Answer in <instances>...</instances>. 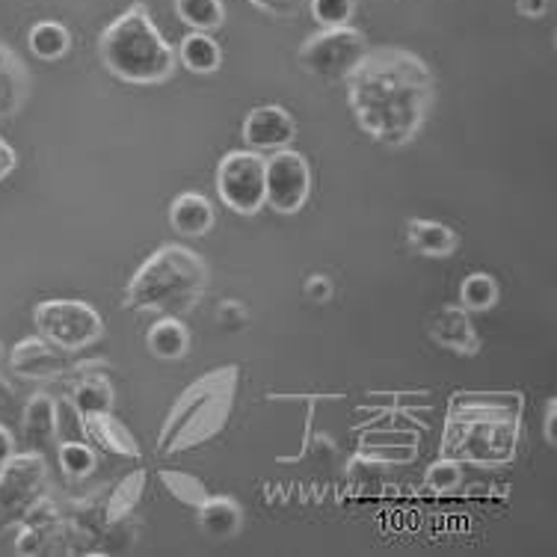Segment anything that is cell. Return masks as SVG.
I'll return each mask as SVG.
<instances>
[{"label":"cell","instance_id":"1","mask_svg":"<svg viewBox=\"0 0 557 557\" xmlns=\"http://www.w3.org/2000/svg\"><path fill=\"white\" fill-rule=\"evenodd\" d=\"M433 98L430 65L404 48H368L347 77V101L359 128L388 149H404L421 134Z\"/></svg>","mask_w":557,"mask_h":557},{"label":"cell","instance_id":"2","mask_svg":"<svg viewBox=\"0 0 557 557\" xmlns=\"http://www.w3.org/2000/svg\"><path fill=\"white\" fill-rule=\"evenodd\" d=\"M522 407L525 397L519 392H457L445 412L442 457L478 469H498L513 462L525 430Z\"/></svg>","mask_w":557,"mask_h":557},{"label":"cell","instance_id":"3","mask_svg":"<svg viewBox=\"0 0 557 557\" xmlns=\"http://www.w3.org/2000/svg\"><path fill=\"white\" fill-rule=\"evenodd\" d=\"M237 386H240L237 364H223L194 380L163 418L158 442H154L158 454L175 457V454L202 448L205 442L216 440L232 421Z\"/></svg>","mask_w":557,"mask_h":557},{"label":"cell","instance_id":"4","mask_svg":"<svg viewBox=\"0 0 557 557\" xmlns=\"http://www.w3.org/2000/svg\"><path fill=\"white\" fill-rule=\"evenodd\" d=\"M98 57L110 75L131 86L166 84L178 65L175 48L163 39L158 24L151 22L149 7L139 0L104 27Z\"/></svg>","mask_w":557,"mask_h":557},{"label":"cell","instance_id":"5","mask_svg":"<svg viewBox=\"0 0 557 557\" xmlns=\"http://www.w3.org/2000/svg\"><path fill=\"white\" fill-rule=\"evenodd\" d=\"M208 288V264L194 249L163 244L131 276L122 306L128 311L182 318Z\"/></svg>","mask_w":557,"mask_h":557},{"label":"cell","instance_id":"6","mask_svg":"<svg viewBox=\"0 0 557 557\" xmlns=\"http://www.w3.org/2000/svg\"><path fill=\"white\" fill-rule=\"evenodd\" d=\"M364 54H368V39L356 27L344 24V27H321V33H314L300 45L297 60L309 75L335 84V81H347Z\"/></svg>","mask_w":557,"mask_h":557},{"label":"cell","instance_id":"7","mask_svg":"<svg viewBox=\"0 0 557 557\" xmlns=\"http://www.w3.org/2000/svg\"><path fill=\"white\" fill-rule=\"evenodd\" d=\"M33 323L36 335L72 354L92 347L104 335V318L81 300H42L33 309Z\"/></svg>","mask_w":557,"mask_h":557},{"label":"cell","instance_id":"8","mask_svg":"<svg viewBox=\"0 0 557 557\" xmlns=\"http://www.w3.org/2000/svg\"><path fill=\"white\" fill-rule=\"evenodd\" d=\"M216 194L228 211L256 216L264 208V154L252 149L228 151L216 166Z\"/></svg>","mask_w":557,"mask_h":557},{"label":"cell","instance_id":"9","mask_svg":"<svg viewBox=\"0 0 557 557\" xmlns=\"http://www.w3.org/2000/svg\"><path fill=\"white\" fill-rule=\"evenodd\" d=\"M48 493V462L42 450H15L0 466V522H18L36 498Z\"/></svg>","mask_w":557,"mask_h":557},{"label":"cell","instance_id":"10","mask_svg":"<svg viewBox=\"0 0 557 557\" xmlns=\"http://www.w3.org/2000/svg\"><path fill=\"white\" fill-rule=\"evenodd\" d=\"M311 194V166L300 151L278 149L264 158V205L276 214H297Z\"/></svg>","mask_w":557,"mask_h":557},{"label":"cell","instance_id":"11","mask_svg":"<svg viewBox=\"0 0 557 557\" xmlns=\"http://www.w3.org/2000/svg\"><path fill=\"white\" fill-rule=\"evenodd\" d=\"M86 359H77L72 350L45 342L42 335H27L7 356V368L22 380L51 383V380H75L86 368Z\"/></svg>","mask_w":557,"mask_h":557},{"label":"cell","instance_id":"12","mask_svg":"<svg viewBox=\"0 0 557 557\" xmlns=\"http://www.w3.org/2000/svg\"><path fill=\"white\" fill-rule=\"evenodd\" d=\"M15 555H57L69 552V531H65L63 507L45 493L42 498L27 507L18 519V534H15Z\"/></svg>","mask_w":557,"mask_h":557},{"label":"cell","instance_id":"13","mask_svg":"<svg viewBox=\"0 0 557 557\" xmlns=\"http://www.w3.org/2000/svg\"><path fill=\"white\" fill-rule=\"evenodd\" d=\"M297 139V122L288 110L278 104H261L249 110L244 119V143L252 151H278L288 149Z\"/></svg>","mask_w":557,"mask_h":557},{"label":"cell","instance_id":"14","mask_svg":"<svg viewBox=\"0 0 557 557\" xmlns=\"http://www.w3.org/2000/svg\"><path fill=\"white\" fill-rule=\"evenodd\" d=\"M428 333L433 342L457 356L481 354V335L474 330L472 314L462 306H442L428 323Z\"/></svg>","mask_w":557,"mask_h":557},{"label":"cell","instance_id":"15","mask_svg":"<svg viewBox=\"0 0 557 557\" xmlns=\"http://www.w3.org/2000/svg\"><path fill=\"white\" fill-rule=\"evenodd\" d=\"M81 418V430L89 440V445H96L110 457H119V460H139V445L137 440L131 436V430L119 421L116 416L110 412H92V416H77Z\"/></svg>","mask_w":557,"mask_h":557},{"label":"cell","instance_id":"16","mask_svg":"<svg viewBox=\"0 0 557 557\" xmlns=\"http://www.w3.org/2000/svg\"><path fill=\"white\" fill-rule=\"evenodd\" d=\"M108 362L89 359L84 371L69 380L72 383V407L77 416H92V412H110L113 409V383L108 380Z\"/></svg>","mask_w":557,"mask_h":557},{"label":"cell","instance_id":"17","mask_svg":"<svg viewBox=\"0 0 557 557\" xmlns=\"http://www.w3.org/2000/svg\"><path fill=\"white\" fill-rule=\"evenodd\" d=\"M22 436L30 442L33 450H45L60 436V404L48 392H36L24 404Z\"/></svg>","mask_w":557,"mask_h":557},{"label":"cell","instance_id":"18","mask_svg":"<svg viewBox=\"0 0 557 557\" xmlns=\"http://www.w3.org/2000/svg\"><path fill=\"white\" fill-rule=\"evenodd\" d=\"M30 96V72L10 45L0 42V122L15 116Z\"/></svg>","mask_w":557,"mask_h":557},{"label":"cell","instance_id":"19","mask_svg":"<svg viewBox=\"0 0 557 557\" xmlns=\"http://www.w3.org/2000/svg\"><path fill=\"white\" fill-rule=\"evenodd\" d=\"M170 223L172 228L184 237H202L214 228V205L208 202L202 194H178L170 205Z\"/></svg>","mask_w":557,"mask_h":557},{"label":"cell","instance_id":"20","mask_svg":"<svg viewBox=\"0 0 557 557\" xmlns=\"http://www.w3.org/2000/svg\"><path fill=\"white\" fill-rule=\"evenodd\" d=\"M146 347L161 362H178L190 350V330L182 318L158 314V321L151 323L149 333H146Z\"/></svg>","mask_w":557,"mask_h":557},{"label":"cell","instance_id":"21","mask_svg":"<svg viewBox=\"0 0 557 557\" xmlns=\"http://www.w3.org/2000/svg\"><path fill=\"white\" fill-rule=\"evenodd\" d=\"M416 450V433H383V430H368L359 445V454L374 462H409Z\"/></svg>","mask_w":557,"mask_h":557},{"label":"cell","instance_id":"22","mask_svg":"<svg viewBox=\"0 0 557 557\" xmlns=\"http://www.w3.org/2000/svg\"><path fill=\"white\" fill-rule=\"evenodd\" d=\"M146 481H149V474L143 472V469L125 474V478L113 486V493L108 495V502L101 504V522L108 528L122 525V522L137 510L139 498L146 493Z\"/></svg>","mask_w":557,"mask_h":557},{"label":"cell","instance_id":"23","mask_svg":"<svg viewBox=\"0 0 557 557\" xmlns=\"http://www.w3.org/2000/svg\"><path fill=\"white\" fill-rule=\"evenodd\" d=\"M407 240L416 252L430 258L450 256V252L457 249V244H460L457 232H454L450 225L436 223V220H409Z\"/></svg>","mask_w":557,"mask_h":557},{"label":"cell","instance_id":"24","mask_svg":"<svg viewBox=\"0 0 557 557\" xmlns=\"http://www.w3.org/2000/svg\"><path fill=\"white\" fill-rule=\"evenodd\" d=\"M199 525L211 536H235L244 525V510L228 495H208L199 507Z\"/></svg>","mask_w":557,"mask_h":557},{"label":"cell","instance_id":"25","mask_svg":"<svg viewBox=\"0 0 557 557\" xmlns=\"http://www.w3.org/2000/svg\"><path fill=\"white\" fill-rule=\"evenodd\" d=\"M178 60L187 72L194 75H214L216 69L223 65V48L216 45V39L211 33H187L182 39V51H178Z\"/></svg>","mask_w":557,"mask_h":557},{"label":"cell","instance_id":"26","mask_svg":"<svg viewBox=\"0 0 557 557\" xmlns=\"http://www.w3.org/2000/svg\"><path fill=\"white\" fill-rule=\"evenodd\" d=\"M27 48H30L33 57H39L45 63H54V60H63L72 48V33L69 27L60 22H36L27 33Z\"/></svg>","mask_w":557,"mask_h":557},{"label":"cell","instance_id":"27","mask_svg":"<svg viewBox=\"0 0 557 557\" xmlns=\"http://www.w3.org/2000/svg\"><path fill=\"white\" fill-rule=\"evenodd\" d=\"M172 10L178 22L199 33L220 30L225 22L223 0H172Z\"/></svg>","mask_w":557,"mask_h":557},{"label":"cell","instance_id":"28","mask_svg":"<svg viewBox=\"0 0 557 557\" xmlns=\"http://www.w3.org/2000/svg\"><path fill=\"white\" fill-rule=\"evenodd\" d=\"M57 460H60V469L69 481H86L89 474L96 472L98 457L96 448L89 442L65 440L57 445Z\"/></svg>","mask_w":557,"mask_h":557},{"label":"cell","instance_id":"29","mask_svg":"<svg viewBox=\"0 0 557 557\" xmlns=\"http://www.w3.org/2000/svg\"><path fill=\"white\" fill-rule=\"evenodd\" d=\"M498 282L490 273H469L460 282V306L466 311H490L498 302Z\"/></svg>","mask_w":557,"mask_h":557},{"label":"cell","instance_id":"30","mask_svg":"<svg viewBox=\"0 0 557 557\" xmlns=\"http://www.w3.org/2000/svg\"><path fill=\"white\" fill-rule=\"evenodd\" d=\"M161 483L166 486V493L175 498V502H182L184 507H202L205 498H208V490H205V483L199 478L187 472H175V469H161L158 472Z\"/></svg>","mask_w":557,"mask_h":557},{"label":"cell","instance_id":"31","mask_svg":"<svg viewBox=\"0 0 557 557\" xmlns=\"http://www.w3.org/2000/svg\"><path fill=\"white\" fill-rule=\"evenodd\" d=\"M462 483V462L450 460V457H440V460L428 466L424 472V486L430 493H450Z\"/></svg>","mask_w":557,"mask_h":557},{"label":"cell","instance_id":"32","mask_svg":"<svg viewBox=\"0 0 557 557\" xmlns=\"http://www.w3.org/2000/svg\"><path fill=\"white\" fill-rule=\"evenodd\" d=\"M309 10L311 18L321 27H344L354 18L356 3L354 0H311Z\"/></svg>","mask_w":557,"mask_h":557},{"label":"cell","instance_id":"33","mask_svg":"<svg viewBox=\"0 0 557 557\" xmlns=\"http://www.w3.org/2000/svg\"><path fill=\"white\" fill-rule=\"evenodd\" d=\"M249 309L240 300H223L216 306V326L220 330H228V333H237V330H247L249 323Z\"/></svg>","mask_w":557,"mask_h":557},{"label":"cell","instance_id":"34","mask_svg":"<svg viewBox=\"0 0 557 557\" xmlns=\"http://www.w3.org/2000/svg\"><path fill=\"white\" fill-rule=\"evenodd\" d=\"M333 278L323 276V273H314V276L306 278V285H302V294H306L311 302H330L333 300Z\"/></svg>","mask_w":557,"mask_h":557},{"label":"cell","instance_id":"35","mask_svg":"<svg viewBox=\"0 0 557 557\" xmlns=\"http://www.w3.org/2000/svg\"><path fill=\"white\" fill-rule=\"evenodd\" d=\"M249 3L268 15H282V18H288L302 7V0H249Z\"/></svg>","mask_w":557,"mask_h":557},{"label":"cell","instance_id":"36","mask_svg":"<svg viewBox=\"0 0 557 557\" xmlns=\"http://www.w3.org/2000/svg\"><path fill=\"white\" fill-rule=\"evenodd\" d=\"M15 166H18V154H15V149H12L7 139L0 137V182L10 178Z\"/></svg>","mask_w":557,"mask_h":557},{"label":"cell","instance_id":"37","mask_svg":"<svg viewBox=\"0 0 557 557\" xmlns=\"http://www.w3.org/2000/svg\"><path fill=\"white\" fill-rule=\"evenodd\" d=\"M557 400L555 397H548L546 400V421H543V436H546V442L555 448L557 445Z\"/></svg>","mask_w":557,"mask_h":557},{"label":"cell","instance_id":"38","mask_svg":"<svg viewBox=\"0 0 557 557\" xmlns=\"http://www.w3.org/2000/svg\"><path fill=\"white\" fill-rule=\"evenodd\" d=\"M516 10L525 18H543L548 12V0H516Z\"/></svg>","mask_w":557,"mask_h":557},{"label":"cell","instance_id":"39","mask_svg":"<svg viewBox=\"0 0 557 557\" xmlns=\"http://www.w3.org/2000/svg\"><path fill=\"white\" fill-rule=\"evenodd\" d=\"M12 454H15V436H12L10 428L0 424V466L10 460Z\"/></svg>","mask_w":557,"mask_h":557},{"label":"cell","instance_id":"40","mask_svg":"<svg viewBox=\"0 0 557 557\" xmlns=\"http://www.w3.org/2000/svg\"><path fill=\"white\" fill-rule=\"evenodd\" d=\"M3 371H7V350H3V344H0V380H3Z\"/></svg>","mask_w":557,"mask_h":557}]
</instances>
